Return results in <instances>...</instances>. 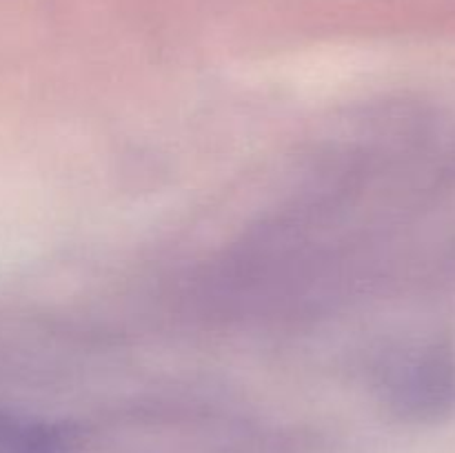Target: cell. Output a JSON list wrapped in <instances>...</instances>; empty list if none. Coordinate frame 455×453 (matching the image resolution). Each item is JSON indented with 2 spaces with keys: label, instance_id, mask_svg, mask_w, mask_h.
Masks as SVG:
<instances>
[{
  "label": "cell",
  "instance_id": "1",
  "mask_svg": "<svg viewBox=\"0 0 455 453\" xmlns=\"http://www.w3.org/2000/svg\"><path fill=\"white\" fill-rule=\"evenodd\" d=\"M387 407L409 420H435L455 409V354L444 340L391 351L378 369Z\"/></svg>",
  "mask_w": 455,
  "mask_h": 453
}]
</instances>
